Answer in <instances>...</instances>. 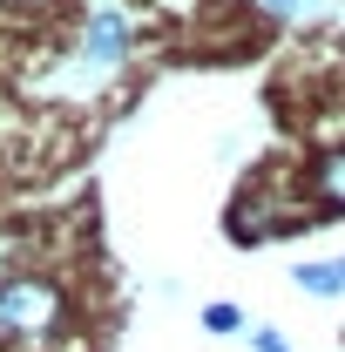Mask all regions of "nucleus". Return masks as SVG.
Here are the masks:
<instances>
[{
    "mask_svg": "<svg viewBox=\"0 0 345 352\" xmlns=\"http://www.w3.org/2000/svg\"><path fill=\"white\" fill-rule=\"evenodd\" d=\"M0 339H7V332H0Z\"/></svg>",
    "mask_w": 345,
    "mask_h": 352,
    "instance_id": "1a4fd4ad",
    "label": "nucleus"
},
{
    "mask_svg": "<svg viewBox=\"0 0 345 352\" xmlns=\"http://www.w3.org/2000/svg\"><path fill=\"white\" fill-rule=\"evenodd\" d=\"M264 7H271V14H304L311 0H264Z\"/></svg>",
    "mask_w": 345,
    "mask_h": 352,
    "instance_id": "6e6552de",
    "label": "nucleus"
},
{
    "mask_svg": "<svg viewBox=\"0 0 345 352\" xmlns=\"http://www.w3.org/2000/svg\"><path fill=\"white\" fill-rule=\"evenodd\" d=\"M298 285H304V292H345V258H325V264H298Z\"/></svg>",
    "mask_w": 345,
    "mask_h": 352,
    "instance_id": "20e7f679",
    "label": "nucleus"
},
{
    "mask_svg": "<svg viewBox=\"0 0 345 352\" xmlns=\"http://www.w3.org/2000/svg\"><path fill=\"white\" fill-rule=\"evenodd\" d=\"M68 325V292L41 278V271H21V278H0V332L14 346H47L61 339Z\"/></svg>",
    "mask_w": 345,
    "mask_h": 352,
    "instance_id": "f257e3e1",
    "label": "nucleus"
},
{
    "mask_svg": "<svg viewBox=\"0 0 345 352\" xmlns=\"http://www.w3.org/2000/svg\"><path fill=\"white\" fill-rule=\"evenodd\" d=\"M0 7H7V14H54L61 0H0Z\"/></svg>",
    "mask_w": 345,
    "mask_h": 352,
    "instance_id": "0eeeda50",
    "label": "nucleus"
},
{
    "mask_svg": "<svg viewBox=\"0 0 345 352\" xmlns=\"http://www.w3.org/2000/svg\"><path fill=\"white\" fill-rule=\"evenodd\" d=\"M251 352H291V346H285V332H271V325H258V332H251Z\"/></svg>",
    "mask_w": 345,
    "mask_h": 352,
    "instance_id": "423d86ee",
    "label": "nucleus"
},
{
    "mask_svg": "<svg viewBox=\"0 0 345 352\" xmlns=\"http://www.w3.org/2000/svg\"><path fill=\"white\" fill-rule=\"evenodd\" d=\"M129 47H135L129 14H122V7H95L82 21V34H75V61H82L88 75H115V68L129 61Z\"/></svg>",
    "mask_w": 345,
    "mask_h": 352,
    "instance_id": "f03ea898",
    "label": "nucleus"
},
{
    "mask_svg": "<svg viewBox=\"0 0 345 352\" xmlns=\"http://www.w3.org/2000/svg\"><path fill=\"white\" fill-rule=\"evenodd\" d=\"M203 325H210V332H237L244 318H237V305H210V311H203Z\"/></svg>",
    "mask_w": 345,
    "mask_h": 352,
    "instance_id": "39448f33",
    "label": "nucleus"
},
{
    "mask_svg": "<svg viewBox=\"0 0 345 352\" xmlns=\"http://www.w3.org/2000/svg\"><path fill=\"white\" fill-rule=\"evenodd\" d=\"M311 197H318L325 210H345V149L318 156V170H311Z\"/></svg>",
    "mask_w": 345,
    "mask_h": 352,
    "instance_id": "7ed1b4c3",
    "label": "nucleus"
}]
</instances>
